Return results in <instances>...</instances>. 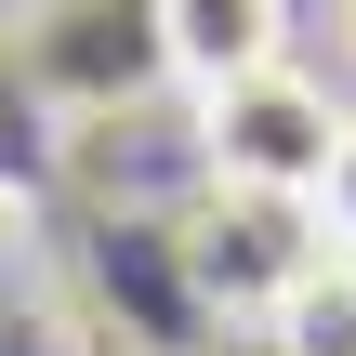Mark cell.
Listing matches in <instances>:
<instances>
[{
    "instance_id": "obj_1",
    "label": "cell",
    "mask_w": 356,
    "mask_h": 356,
    "mask_svg": "<svg viewBox=\"0 0 356 356\" xmlns=\"http://www.w3.org/2000/svg\"><path fill=\"white\" fill-rule=\"evenodd\" d=\"M343 119H356L343 92H330V79H304V66L277 53V66H251V79L198 92V159H211V185H225V198H277V211H317Z\"/></svg>"
},
{
    "instance_id": "obj_2",
    "label": "cell",
    "mask_w": 356,
    "mask_h": 356,
    "mask_svg": "<svg viewBox=\"0 0 356 356\" xmlns=\"http://www.w3.org/2000/svg\"><path fill=\"white\" fill-rule=\"evenodd\" d=\"M145 13H159V66L185 92H225L291 53V0H145Z\"/></svg>"
},
{
    "instance_id": "obj_3",
    "label": "cell",
    "mask_w": 356,
    "mask_h": 356,
    "mask_svg": "<svg viewBox=\"0 0 356 356\" xmlns=\"http://www.w3.org/2000/svg\"><path fill=\"white\" fill-rule=\"evenodd\" d=\"M264 343L277 356H356V251H317V264L264 304Z\"/></svg>"
},
{
    "instance_id": "obj_4",
    "label": "cell",
    "mask_w": 356,
    "mask_h": 356,
    "mask_svg": "<svg viewBox=\"0 0 356 356\" xmlns=\"http://www.w3.org/2000/svg\"><path fill=\"white\" fill-rule=\"evenodd\" d=\"M317 225L356 251V119H343V145H330V185H317Z\"/></svg>"
},
{
    "instance_id": "obj_5",
    "label": "cell",
    "mask_w": 356,
    "mask_h": 356,
    "mask_svg": "<svg viewBox=\"0 0 356 356\" xmlns=\"http://www.w3.org/2000/svg\"><path fill=\"white\" fill-rule=\"evenodd\" d=\"M343 53H356V0H343Z\"/></svg>"
}]
</instances>
